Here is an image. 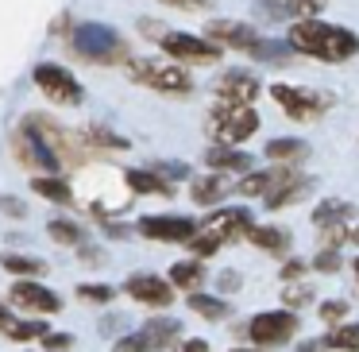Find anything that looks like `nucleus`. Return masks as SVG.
Listing matches in <instances>:
<instances>
[{"label":"nucleus","instance_id":"obj_28","mask_svg":"<svg viewBox=\"0 0 359 352\" xmlns=\"http://www.w3.org/2000/svg\"><path fill=\"white\" fill-rule=\"evenodd\" d=\"M128 186H132L135 194H170V186L151 171H128Z\"/></svg>","mask_w":359,"mask_h":352},{"label":"nucleus","instance_id":"obj_12","mask_svg":"<svg viewBox=\"0 0 359 352\" xmlns=\"http://www.w3.org/2000/svg\"><path fill=\"white\" fill-rule=\"evenodd\" d=\"M251 228H255V221H251V209H243V205H228V209L212 213L209 221H205V233L220 236V240H232V236H248Z\"/></svg>","mask_w":359,"mask_h":352},{"label":"nucleus","instance_id":"obj_10","mask_svg":"<svg viewBox=\"0 0 359 352\" xmlns=\"http://www.w3.org/2000/svg\"><path fill=\"white\" fill-rule=\"evenodd\" d=\"M259 78L251 70H224L217 78V97L224 105H251L259 97Z\"/></svg>","mask_w":359,"mask_h":352},{"label":"nucleus","instance_id":"obj_38","mask_svg":"<svg viewBox=\"0 0 359 352\" xmlns=\"http://www.w3.org/2000/svg\"><path fill=\"white\" fill-rule=\"evenodd\" d=\"M217 287H220V294H232V290H240V287H243V275L228 267V271H220V275H217Z\"/></svg>","mask_w":359,"mask_h":352},{"label":"nucleus","instance_id":"obj_17","mask_svg":"<svg viewBox=\"0 0 359 352\" xmlns=\"http://www.w3.org/2000/svg\"><path fill=\"white\" fill-rule=\"evenodd\" d=\"M248 240L255 244L259 252H271V256H286L290 248V228H278V225H255L248 233Z\"/></svg>","mask_w":359,"mask_h":352},{"label":"nucleus","instance_id":"obj_45","mask_svg":"<svg viewBox=\"0 0 359 352\" xmlns=\"http://www.w3.org/2000/svg\"><path fill=\"white\" fill-rule=\"evenodd\" d=\"M93 136L101 143H109V148H124V140H120V136H112V132H104V128H93Z\"/></svg>","mask_w":359,"mask_h":352},{"label":"nucleus","instance_id":"obj_15","mask_svg":"<svg viewBox=\"0 0 359 352\" xmlns=\"http://www.w3.org/2000/svg\"><path fill=\"white\" fill-rule=\"evenodd\" d=\"M12 302L24 306V310H32V313H58L62 310V302H58L55 290L39 287V282H16V287H12Z\"/></svg>","mask_w":359,"mask_h":352},{"label":"nucleus","instance_id":"obj_9","mask_svg":"<svg viewBox=\"0 0 359 352\" xmlns=\"http://www.w3.org/2000/svg\"><path fill=\"white\" fill-rule=\"evenodd\" d=\"M140 233L158 244H189L197 236V225L189 217H158V213H151V217L140 221Z\"/></svg>","mask_w":359,"mask_h":352},{"label":"nucleus","instance_id":"obj_13","mask_svg":"<svg viewBox=\"0 0 359 352\" xmlns=\"http://www.w3.org/2000/svg\"><path fill=\"white\" fill-rule=\"evenodd\" d=\"M209 39L217 47H236V51H251L263 35L251 24H240V20H212L209 24Z\"/></svg>","mask_w":359,"mask_h":352},{"label":"nucleus","instance_id":"obj_42","mask_svg":"<svg viewBox=\"0 0 359 352\" xmlns=\"http://www.w3.org/2000/svg\"><path fill=\"white\" fill-rule=\"evenodd\" d=\"M70 341H74L70 333H47V337H43V344H47V348H66Z\"/></svg>","mask_w":359,"mask_h":352},{"label":"nucleus","instance_id":"obj_34","mask_svg":"<svg viewBox=\"0 0 359 352\" xmlns=\"http://www.w3.org/2000/svg\"><path fill=\"white\" fill-rule=\"evenodd\" d=\"M320 321H325V325H344V321H348V302H344V298H328V302H320Z\"/></svg>","mask_w":359,"mask_h":352},{"label":"nucleus","instance_id":"obj_47","mask_svg":"<svg viewBox=\"0 0 359 352\" xmlns=\"http://www.w3.org/2000/svg\"><path fill=\"white\" fill-rule=\"evenodd\" d=\"M8 321H12V318H8V310H4V306H0V329L8 325Z\"/></svg>","mask_w":359,"mask_h":352},{"label":"nucleus","instance_id":"obj_2","mask_svg":"<svg viewBox=\"0 0 359 352\" xmlns=\"http://www.w3.org/2000/svg\"><path fill=\"white\" fill-rule=\"evenodd\" d=\"M128 74H132L135 82H143L147 89H158V93H189L194 89V78H189L182 66L174 63H163V58H135L132 66H128Z\"/></svg>","mask_w":359,"mask_h":352},{"label":"nucleus","instance_id":"obj_48","mask_svg":"<svg viewBox=\"0 0 359 352\" xmlns=\"http://www.w3.org/2000/svg\"><path fill=\"white\" fill-rule=\"evenodd\" d=\"M348 240H351V244H359V225L351 228V236H348Z\"/></svg>","mask_w":359,"mask_h":352},{"label":"nucleus","instance_id":"obj_40","mask_svg":"<svg viewBox=\"0 0 359 352\" xmlns=\"http://www.w3.org/2000/svg\"><path fill=\"white\" fill-rule=\"evenodd\" d=\"M305 271H309L305 259H290V263H282V287H286V282H297Z\"/></svg>","mask_w":359,"mask_h":352},{"label":"nucleus","instance_id":"obj_46","mask_svg":"<svg viewBox=\"0 0 359 352\" xmlns=\"http://www.w3.org/2000/svg\"><path fill=\"white\" fill-rule=\"evenodd\" d=\"M182 352H209V344H205V341H186V344H182Z\"/></svg>","mask_w":359,"mask_h":352},{"label":"nucleus","instance_id":"obj_50","mask_svg":"<svg viewBox=\"0 0 359 352\" xmlns=\"http://www.w3.org/2000/svg\"><path fill=\"white\" fill-rule=\"evenodd\" d=\"M351 271H355V275H359V256H355V263H351Z\"/></svg>","mask_w":359,"mask_h":352},{"label":"nucleus","instance_id":"obj_36","mask_svg":"<svg viewBox=\"0 0 359 352\" xmlns=\"http://www.w3.org/2000/svg\"><path fill=\"white\" fill-rule=\"evenodd\" d=\"M50 236L58 244H81V228L74 221H50Z\"/></svg>","mask_w":359,"mask_h":352},{"label":"nucleus","instance_id":"obj_23","mask_svg":"<svg viewBox=\"0 0 359 352\" xmlns=\"http://www.w3.org/2000/svg\"><path fill=\"white\" fill-rule=\"evenodd\" d=\"M201 279H205L201 259H182V263L170 267V287H178V290H189V294H197Z\"/></svg>","mask_w":359,"mask_h":352},{"label":"nucleus","instance_id":"obj_44","mask_svg":"<svg viewBox=\"0 0 359 352\" xmlns=\"http://www.w3.org/2000/svg\"><path fill=\"white\" fill-rule=\"evenodd\" d=\"M163 4H174V8H186V12H194V8H209L212 0H163Z\"/></svg>","mask_w":359,"mask_h":352},{"label":"nucleus","instance_id":"obj_32","mask_svg":"<svg viewBox=\"0 0 359 352\" xmlns=\"http://www.w3.org/2000/svg\"><path fill=\"white\" fill-rule=\"evenodd\" d=\"M4 333H8L12 341H32V337H47V325H43V321H8Z\"/></svg>","mask_w":359,"mask_h":352},{"label":"nucleus","instance_id":"obj_25","mask_svg":"<svg viewBox=\"0 0 359 352\" xmlns=\"http://www.w3.org/2000/svg\"><path fill=\"white\" fill-rule=\"evenodd\" d=\"M325 348L332 352H359V321H344V325L325 333Z\"/></svg>","mask_w":359,"mask_h":352},{"label":"nucleus","instance_id":"obj_8","mask_svg":"<svg viewBox=\"0 0 359 352\" xmlns=\"http://www.w3.org/2000/svg\"><path fill=\"white\" fill-rule=\"evenodd\" d=\"M35 86H39L50 101H58V105H78L81 101L78 78H74L70 70H62V66H55V63L35 66Z\"/></svg>","mask_w":359,"mask_h":352},{"label":"nucleus","instance_id":"obj_31","mask_svg":"<svg viewBox=\"0 0 359 352\" xmlns=\"http://www.w3.org/2000/svg\"><path fill=\"white\" fill-rule=\"evenodd\" d=\"M313 271L317 275H336V271H344V256L336 248H320L317 256H313Z\"/></svg>","mask_w":359,"mask_h":352},{"label":"nucleus","instance_id":"obj_5","mask_svg":"<svg viewBox=\"0 0 359 352\" xmlns=\"http://www.w3.org/2000/svg\"><path fill=\"white\" fill-rule=\"evenodd\" d=\"M74 47H78V55H86L89 63H116V58L128 55L124 39H120L109 24H81L78 32H74Z\"/></svg>","mask_w":359,"mask_h":352},{"label":"nucleus","instance_id":"obj_41","mask_svg":"<svg viewBox=\"0 0 359 352\" xmlns=\"http://www.w3.org/2000/svg\"><path fill=\"white\" fill-rule=\"evenodd\" d=\"M0 209L8 213V217H24V202H16V197H0Z\"/></svg>","mask_w":359,"mask_h":352},{"label":"nucleus","instance_id":"obj_24","mask_svg":"<svg viewBox=\"0 0 359 352\" xmlns=\"http://www.w3.org/2000/svg\"><path fill=\"white\" fill-rule=\"evenodd\" d=\"M205 163H209L212 171H248L251 159L243 155V151H232V148H224V143H217V148L205 151Z\"/></svg>","mask_w":359,"mask_h":352},{"label":"nucleus","instance_id":"obj_20","mask_svg":"<svg viewBox=\"0 0 359 352\" xmlns=\"http://www.w3.org/2000/svg\"><path fill=\"white\" fill-rule=\"evenodd\" d=\"M263 155L266 159H274V163H302L305 155H309V143L305 140H294V136H290V140H266V148H263Z\"/></svg>","mask_w":359,"mask_h":352},{"label":"nucleus","instance_id":"obj_37","mask_svg":"<svg viewBox=\"0 0 359 352\" xmlns=\"http://www.w3.org/2000/svg\"><path fill=\"white\" fill-rule=\"evenodd\" d=\"M78 294L89 302H112V287H104V282H81Z\"/></svg>","mask_w":359,"mask_h":352},{"label":"nucleus","instance_id":"obj_33","mask_svg":"<svg viewBox=\"0 0 359 352\" xmlns=\"http://www.w3.org/2000/svg\"><path fill=\"white\" fill-rule=\"evenodd\" d=\"M32 186H35V194L50 197V202H70V186L62 178H35Z\"/></svg>","mask_w":359,"mask_h":352},{"label":"nucleus","instance_id":"obj_35","mask_svg":"<svg viewBox=\"0 0 359 352\" xmlns=\"http://www.w3.org/2000/svg\"><path fill=\"white\" fill-rule=\"evenodd\" d=\"M220 244H224V240H220V236H212V233H205V228H197V236H194V240L186 244V248L194 252L197 259H205V256H212V252H217Z\"/></svg>","mask_w":359,"mask_h":352},{"label":"nucleus","instance_id":"obj_29","mask_svg":"<svg viewBox=\"0 0 359 352\" xmlns=\"http://www.w3.org/2000/svg\"><path fill=\"white\" fill-rule=\"evenodd\" d=\"M0 263L8 267V271H16V275H43V271H47V263H43V259H35V256H16V252H8Z\"/></svg>","mask_w":359,"mask_h":352},{"label":"nucleus","instance_id":"obj_21","mask_svg":"<svg viewBox=\"0 0 359 352\" xmlns=\"http://www.w3.org/2000/svg\"><path fill=\"white\" fill-rule=\"evenodd\" d=\"M228 186H232V182H228L224 174H205V178H194L189 197H194L197 205H212V202H220V197L228 194Z\"/></svg>","mask_w":359,"mask_h":352},{"label":"nucleus","instance_id":"obj_39","mask_svg":"<svg viewBox=\"0 0 359 352\" xmlns=\"http://www.w3.org/2000/svg\"><path fill=\"white\" fill-rule=\"evenodd\" d=\"M112 352H147V341H143V333H128L116 341V348Z\"/></svg>","mask_w":359,"mask_h":352},{"label":"nucleus","instance_id":"obj_3","mask_svg":"<svg viewBox=\"0 0 359 352\" xmlns=\"http://www.w3.org/2000/svg\"><path fill=\"white\" fill-rule=\"evenodd\" d=\"M248 337L255 348H282L297 337V313L294 310H263L248 321Z\"/></svg>","mask_w":359,"mask_h":352},{"label":"nucleus","instance_id":"obj_4","mask_svg":"<svg viewBox=\"0 0 359 352\" xmlns=\"http://www.w3.org/2000/svg\"><path fill=\"white\" fill-rule=\"evenodd\" d=\"M271 97H274V105H278L286 117L302 120V124H317L320 112L328 109V97H325V93H317V89H305V86H286V82L271 86Z\"/></svg>","mask_w":359,"mask_h":352},{"label":"nucleus","instance_id":"obj_16","mask_svg":"<svg viewBox=\"0 0 359 352\" xmlns=\"http://www.w3.org/2000/svg\"><path fill=\"white\" fill-rule=\"evenodd\" d=\"M140 333H143V341H147V352H158V348H170L182 337V321L170 318V313H166V318H151Z\"/></svg>","mask_w":359,"mask_h":352},{"label":"nucleus","instance_id":"obj_43","mask_svg":"<svg viewBox=\"0 0 359 352\" xmlns=\"http://www.w3.org/2000/svg\"><path fill=\"white\" fill-rule=\"evenodd\" d=\"M158 171H163V174H170V178H186V174H189V167H186V163H158Z\"/></svg>","mask_w":359,"mask_h":352},{"label":"nucleus","instance_id":"obj_7","mask_svg":"<svg viewBox=\"0 0 359 352\" xmlns=\"http://www.w3.org/2000/svg\"><path fill=\"white\" fill-rule=\"evenodd\" d=\"M163 51L170 58H182V63H197V66H209L217 63L224 51L217 47L212 39H201V35H186V32H166L163 35Z\"/></svg>","mask_w":359,"mask_h":352},{"label":"nucleus","instance_id":"obj_26","mask_svg":"<svg viewBox=\"0 0 359 352\" xmlns=\"http://www.w3.org/2000/svg\"><path fill=\"white\" fill-rule=\"evenodd\" d=\"M189 310L197 313V318H205V321H224L228 313H232V306H224V298H212V294H189Z\"/></svg>","mask_w":359,"mask_h":352},{"label":"nucleus","instance_id":"obj_11","mask_svg":"<svg viewBox=\"0 0 359 352\" xmlns=\"http://www.w3.org/2000/svg\"><path fill=\"white\" fill-rule=\"evenodd\" d=\"M124 290H128V294H132L140 306H155V310L170 306V298H174V287H170V282H163L158 275H147V271L132 275V279L124 282Z\"/></svg>","mask_w":359,"mask_h":352},{"label":"nucleus","instance_id":"obj_14","mask_svg":"<svg viewBox=\"0 0 359 352\" xmlns=\"http://www.w3.org/2000/svg\"><path fill=\"white\" fill-rule=\"evenodd\" d=\"M325 8V0H259L255 16L259 20H282V16H297V20H313Z\"/></svg>","mask_w":359,"mask_h":352},{"label":"nucleus","instance_id":"obj_6","mask_svg":"<svg viewBox=\"0 0 359 352\" xmlns=\"http://www.w3.org/2000/svg\"><path fill=\"white\" fill-rule=\"evenodd\" d=\"M209 128L220 143H243L259 132V112L251 105H224V109L212 112Z\"/></svg>","mask_w":359,"mask_h":352},{"label":"nucleus","instance_id":"obj_18","mask_svg":"<svg viewBox=\"0 0 359 352\" xmlns=\"http://www.w3.org/2000/svg\"><path fill=\"white\" fill-rule=\"evenodd\" d=\"M309 182H313V178H302V174H286V178H282L278 186L266 194V209H282V205H290V202H297V197H305V194H309Z\"/></svg>","mask_w":359,"mask_h":352},{"label":"nucleus","instance_id":"obj_30","mask_svg":"<svg viewBox=\"0 0 359 352\" xmlns=\"http://www.w3.org/2000/svg\"><path fill=\"white\" fill-rule=\"evenodd\" d=\"M313 302V287L309 282H286L282 287V306H290V310H302V306Z\"/></svg>","mask_w":359,"mask_h":352},{"label":"nucleus","instance_id":"obj_22","mask_svg":"<svg viewBox=\"0 0 359 352\" xmlns=\"http://www.w3.org/2000/svg\"><path fill=\"white\" fill-rule=\"evenodd\" d=\"M286 174H290V171H251V174H248V178H243L236 190H240L243 197H255V194H259V197H266V194H271V190L278 186L282 178H286Z\"/></svg>","mask_w":359,"mask_h":352},{"label":"nucleus","instance_id":"obj_49","mask_svg":"<svg viewBox=\"0 0 359 352\" xmlns=\"http://www.w3.org/2000/svg\"><path fill=\"white\" fill-rule=\"evenodd\" d=\"M228 352H259V348H228Z\"/></svg>","mask_w":359,"mask_h":352},{"label":"nucleus","instance_id":"obj_27","mask_svg":"<svg viewBox=\"0 0 359 352\" xmlns=\"http://www.w3.org/2000/svg\"><path fill=\"white\" fill-rule=\"evenodd\" d=\"M290 43L286 39H259L255 47H251V58H259V63H271V66H282L290 63Z\"/></svg>","mask_w":359,"mask_h":352},{"label":"nucleus","instance_id":"obj_19","mask_svg":"<svg viewBox=\"0 0 359 352\" xmlns=\"http://www.w3.org/2000/svg\"><path fill=\"white\" fill-rule=\"evenodd\" d=\"M351 213H355V205H351V202H344V197H325V202H317V209H313V225H317V228L348 225Z\"/></svg>","mask_w":359,"mask_h":352},{"label":"nucleus","instance_id":"obj_1","mask_svg":"<svg viewBox=\"0 0 359 352\" xmlns=\"http://www.w3.org/2000/svg\"><path fill=\"white\" fill-rule=\"evenodd\" d=\"M286 43L294 51H302V55L332 63V66L359 55V35L348 32V27H340V24H325V20H297V24L290 27Z\"/></svg>","mask_w":359,"mask_h":352}]
</instances>
